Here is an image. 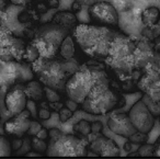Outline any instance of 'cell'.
<instances>
[{"label":"cell","instance_id":"cell-5","mask_svg":"<svg viewBox=\"0 0 160 159\" xmlns=\"http://www.w3.org/2000/svg\"><path fill=\"white\" fill-rule=\"evenodd\" d=\"M118 104V97L109 87L107 78L97 81L82 101L81 105L86 112L94 115L107 114Z\"/></svg>","mask_w":160,"mask_h":159},{"label":"cell","instance_id":"cell-32","mask_svg":"<svg viewBox=\"0 0 160 159\" xmlns=\"http://www.w3.org/2000/svg\"><path fill=\"white\" fill-rule=\"evenodd\" d=\"M41 128H42V126H41L40 123H38V122H35V121H31L30 126H29V130H28L27 133L30 135H36V133H38Z\"/></svg>","mask_w":160,"mask_h":159},{"label":"cell","instance_id":"cell-31","mask_svg":"<svg viewBox=\"0 0 160 159\" xmlns=\"http://www.w3.org/2000/svg\"><path fill=\"white\" fill-rule=\"evenodd\" d=\"M72 116V111L68 108H62L59 110V120L62 122L68 121L70 117Z\"/></svg>","mask_w":160,"mask_h":159},{"label":"cell","instance_id":"cell-4","mask_svg":"<svg viewBox=\"0 0 160 159\" xmlns=\"http://www.w3.org/2000/svg\"><path fill=\"white\" fill-rule=\"evenodd\" d=\"M69 34V30L57 23H46L38 29L32 44L38 49L40 57L54 58L62 40Z\"/></svg>","mask_w":160,"mask_h":159},{"label":"cell","instance_id":"cell-36","mask_svg":"<svg viewBox=\"0 0 160 159\" xmlns=\"http://www.w3.org/2000/svg\"><path fill=\"white\" fill-rule=\"evenodd\" d=\"M101 128H102V124H101L100 122H96V123H93L91 125V132L98 133L101 131Z\"/></svg>","mask_w":160,"mask_h":159},{"label":"cell","instance_id":"cell-8","mask_svg":"<svg viewBox=\"0 0 160 159\" xmlns=\"http://www.w3.org/2000/svg\"><path fill=\"white\" fill-rule=\"evenodd\" d=\"M128 117L136 131L144 134H148L155 125V116L150 113L142 100L137 101L132 106Z\"/></svg>","mask_w":160,"mask_h":159},{"label":"cell","instance_id":"cell-24","mask_svg":"<svg viewBox=\"0 0 160 159\" xmlns=\"http://www.w3.org/2000/svg\"><path fill=\"white\" fill-rule=\"evenodd\" d=\"M75 131H77L78 133H80L81 135H89L91 133V124L88 121L81 120L75 125Z\"/></svg>","mask_w":160,"mask_h":159},{"label":"cell","instance_id":"cell-30","mask_svg":"<svg viewBox=\"0 0 160 159\" xmlns=\"http://www.w3.org/2000/svg\"><path fill=\"white\" fill-rule=\"evenodd\" d=\"M147 134H144V133L140 132H135L134 134H132L131 136L128 137V139L133 143H142V141H145L147 139Z\"/></svg>","mask_w":160,"mask_h":159},{"label":"cell","instance_id":"cell-7","mask_svg":"<svg viewBox=\"0 0 160 159\" xmlns=\"http://www.w3.org/2000/svg\"><path fill=\"white\" fill-rule=\"evenodd\" d=\"M86 143L72 135H58L51 139L46 148V155L49 157H81L87 154Z\"/></svg>","mask_w":160,"mask_h":159},{"label":"cell","instance_id":"cell-40","mask_svg":"<svg viewBox=\"0 0 160 159\" xmlns=\"http://www.w3.org/2000/svg\"><path fill=\"white\" fill-rule=\"evenodd\" d=\"M153 155L155 156H159L160 157V139L158 141L157 145L155 146V150H153Z\"/></svg>","mask_w":160,"mask_h":159},{"label":"cell","instance_id":"cell-28","mask_svg":"<svg viewBox=\"0 0 160 159\" xmlns=\"http://www.w3.org/2000/svg\"><path fill=\"white\" fill-rule=\"evenodd\" d=\"M44 92H45V95H46V99H47V101H48V102L59 101L60 97H59V95H58V93L56 92V90L48 88V87H45Z\"/></svg>","mask_w":160,"mask_h":159},{"label":"cell","instance_id":"cell-9","mask_svg":"<svg viewBox=\"0 0 160 159\" xmlns=\"http://www.w3.org/2000/svg\"><path fill=\"white\" fill-rule=\"evenodd\" d=\"M89 13L93 20L103 24L118 25V12L116 8L105 1H100L91 5Z\"/></svg>","mask_w":160,"mask_h":159},{"label":"cell","instance_id":"cell-15","mask_svg":"<svg viewBox=\"0 0 160 159\" xmlns=\"http://www.w3.org/2000/svg\"><path fill=\"white\" fill-rule=\"evenodd\" d=\"M153 55L155 53L152 51V46L146 40L135 44V67H146L152 59Z\"/></svg>","mask_w":160,"mask_h":159},{"label":"cell","instance_id":"cell-10","mask_svg":"<svg viewBox=\"0 0 160 159\" xmlns=\"http://www.w3.org/2000/svg\"><path fill=\"white\" fill-rule=\"evenodd\" d=\"M3 102H5V106L8 114L10 116H13L16 114H19L21 111H23L27 108L28 98L23 89L16 88L7 92Z\"/></svg>","mask_w":160,"mask_h":159},{"label":"cell","instance_id":"cell-3","mask_svg":"<svg viewBox=\"0 0 160 159\" xmlns=\"http://www.w3.org/2000/svg\"><path fill=\"white\" fill-rule=\"evenodd\" d=\"M105 58L108 64L118 73H132L136 68L135 43L127 36L116 33Z\"/></svg>","mask_w":160,"mask_h":159},{"label":"cell","instance_id":"cell-6","mask_svg":"<svg viewBox=\"0 0 160 159\" xmlns=\"http://www.w3.org/2000/svg\"><path fill=\"white\" fill-rule=\"evenodd\" d=\"M103 78H107L105 73L98 69H79L68 78L64 89L69 99L76 103H82L93 85Z\"/></svg>","mask_w":160,"mask_h":159},{"label":"cell","instance_id":"cell-1","mask_svg":"<svg viewBox=\"0 0 160 159\" xmlns=\"http://www.w3.org/2000/svg\"><path fill=\"white\" fill-rule=\"evenodd\" d=\"M116 32L107 27L79 24L73 36L83 52L93 58H105Z\"/></svg>","mask_w":160,"mask_h":159},{"label":"cell","instance_id":"cell-18","mask_svg":"<svg viewBox=\"0 0 160 159\" xmlns=\"http://www.w3.org/2000/svg\"><path fill=\"white\" fill-rule=\"evenodd\" d=\"M23 91L27 95V98L33 100V101H38L43 98L44 95V90L41 87L40 82L38 81H30L28 82V85L24 87Z\"/></svg>","mask_w":160,"mask_h":159},{"label":"cell","instance_id":"cell-35","mask_svg":"<svg viewBox=\"0 0 160 159\" xmlns=\"http://www.w3.org/2000/svg\"><path fill=\"white\" fill-rule=\"evenodd\" d=\"M22 144H23V141H22V139H14V141H12L11 149H13V150H19L21 147H22Z\"/></svg>","mask_w":160,"mask_h":159},{"label":"cell","instance_id":"cell-38","mask_svg":"<svg viewBox=\"0 0 160 159\" xmlns=\"http://www.w3.org/2000/svg\"><path fill=\"white\" fill-rule=\"evenodd\" d=\"M60 134H62V132H60L59 130H56V128H52V130L48 132V136H51V138L58 136V135H60Z\"/></svg>","mask_w":160,"mask_h":159},{"label":"cell","instance_id":"cell-22","mask_svg":"<svg viewBox=\"0 0 160 159\" xmlns=\"http://www.w3.org/2000/svg\"><path fill=\"white\" fill-rule=\"evenodd\" d=\"M38 57H40V53H38V49L32 43H30L29 45H25L24 54H23V58L25 60H28L29 63H33Z\"/></svg>","mask_w":160,"mask_h":159},{"label":"cell","instance_id":"cell-2","mask_svg":"<svg viewBox=\"0 0 160 159\" xmlns=\"http://www.w3.org/2000/svg\"><path fill=\"white\" fill-rule=\"evenodd\" d=\"M33 70L45 87L54 90H62L68 78L76 71L70 63L44 57H38L33 62Z\"/></svg>","mask_w":160,"mask_h":159},{"label":"cell","instance_id":"cell-33","mask_svg":"<svg viewBox=\"0 0 160 159\" xmlns=\"http://www.w3.org/2000/svg\"><path fill=\"white\" fill-rule=\"evenodd\" d=\"M38 117L41 120H48L51 117V112L48 110H46V109H42L38 112Z\"/></svg>","mask_w":160,"mask_h":159},{"label":"cell","instance_id":"cell-43","mask_svg":"<svg viewBox=\"0 0 160 159\" xmlns=\"http://www.w3.org/2000/svg\"><path fill=\"white\" fill-rule=\"evenodd\" d=\"M72 8H73V10H75V11H79L81 7H80V3H73V6H72Z\"/></svg>","mask_w":160,"mask_h":159},{"label":"cell","instance_id":"cell-45","mask_svg":"<svg viewBox=\"0 0 160 159\" xmlns=\"http://www.w3.org/2000/svg\"><path fill=\"white\" fill-rule=\"evenodd\" d=\"M124 148H125V150H129L132 148V144L131 143H126V144H125Z\"/></svg>","mask_w":160,"mask_h":159},{"label":"cell","instance_id":"cell-44","mask_svg":"<svg viewBox=\"0 0 160 159\" xmlns=\"http://www.w3.org/2000/svg\"><path fill=\"white\" fill-rule=\"evenodd\" d=\"M51 6L52 7H58V1L57 0H51Z\"/></svg>","mask_w":160,"mask_h":159},{"label":"cell","instance_id":"cell-13","mask_svg":"<svg viewBox=\"0 0 160 159\" xmlns=\"http://www.w3.org/2000/svg\"><path fill=\"white\" fill-rule=\"evenodd\" d=\"M91 149L97 154V156L115 157L120 155V149L112 139L104 136H99L92 141Z\"/></svg>","mask_w":160,"mask_h":159},{"label":"cell","instance_id":"cell-17","mask_svg":"<svg viewBox=\"0 0 160 159\" xmlns=\"http://www.w3.org/2000/svg\"><path fill=\"white\" fill-rule=\"evenodd\" d=\"M142 22L145 25H153L159 23L160 21V11L156 7H148L145 10H142Z\"/></svg>","mask_w":160,"mask_h":159},{"label":"cell","instance_id":"cell-34","mask_svg":"<svg viewBox=\"0 0 160 159\" xmlns=\"http://www.w3.org/2000/svg\"><path fill=\"white\" fill-rule=\"evenodd\" d=\"M47 136H48V132H47L45 128H41V130L36 133V137L42 139V141H45V139L47 138Z\"/></svg>","mask_w":160,"mask_h":159},{"label":"cell","instance_id":"cell-11","mask_svg":"<svg viewBox=\"0 0 160 159\" xmlns=\"http://www.w3.org/2000/svg\"><path fill=\"white\" fill-rule=\"evenodd\" d=\"M30 110H23L19 114L13 115L12 119L6 122L5 124V131L6 133L10 135H16V136H22L28 132L30 126Z\"/></svg>","mask_w":160,"mask_h":159},{"label":"cell","instance_id":"cell-41","mask_svg":"<svg viewBox=\"0 0 160 159\" xmlns=\"http://www.w3.org/2000/svg\"><path fill=\"white\" fill-rule=\"evenodd\" d=\"M12 3H16V5H20V6H24L29 3V0H11Z\"/></svg>","mask_w":160,"mask_h":159},{"label":"cell","instance_id":"cell-23","mask_svg":"<svg viewBox=\"0 0 160 159\" xmlns=\"http://www.w3.org/2000/svg\"><path fill=\"white\" fill-rule=\"evenodd\" d=\"M160 35V24L153 25H146L142 30V36H144L146 40H152L155 38H158Z\"/></svg>","mask_w":160,"mask_h":159},{"label":"cell","instance_id":"cell-25","mask_svg":"<svg viewBox=\"0 0 160 159\" xmlns=\"http://www.w3.org/2000/svg\"><path fill=\"white\" fill-rule=\"evenodd\" d=\"M11 154V145L6 137L0 136V157H7Z\"/></svg>","mask_w":160,"mask_h":159},{"label":"cell","instance_id":"cell-20","mask_svg":"<svg viewBox=\"0 0 160 159\" xmlns=\"http://www.w3.org/2000/svg\"><path fill=\"white\" fill-rule=\"evenodd\" d=\"M145 95H147L151 100L160 101V78L155 79L145 88Z\"/></svg>","mask_w":160,"mask_h":159},{"label":"cell","instance_id":"cell-27","mask_svg":"<svg viewBox=\"0 0 160 159\" xmlns=\"http://www.w3.org/2000/svg\"><path fill=\"white\" fill-rule=\"evenodd\" d=\"M153 150H155V145H150V144H145V145L140 146L138 149V154L142 157H149L153 156Z\"/></svg>","mask_w":160,"mask_h":159},{"label":"cell","instance_id":"cell-29","mask_svg":"<svg viewBox=\"0 0 160 159\" xmlns=\"http://www.w3.org/2000/svg\"><path fill=\"white\" fill-rule=\"evenodd\" d=\"M116 3H118L120 11L122 12H127L133 7V3H132L131 0H116Z\"/></svg>","mask_w":160,"mask_h":159},{"label":"cell","instance_id":"cell-26","mask_svg":"<svg viewBox=\"0 0 160 159\" xmlns=\"http://www.w3.org/2000/svg\"><path fill=\"white\" fill-rule=\"evenodd\" d=\"M32 148H33L36 152H38V154H43V152L46 151L47 146L44 141H42V139L36 137V138H33V141H32Z\"/></svg>","mask_w":160,"mask_h":159},{"label":"cell","instance_id":"cell-37","mask_svg":"<svg viewBox=\"0 0 160 159\" xmlns=\"http://www.w3.org/2000/svg\"><path fill=\"white\" fill-rule=\"evenodd\" d=\"M49 106H51L52 109H54V110L59 111L60 109L62 108V104L60 103L59 101H56V102H49Z\"/></svg>","mask_w":160,"mask_h":159},{"label":"cell","instance_id":"cell-21","mask_svg":"<svg viewBox=\"0 0 160 159\" xmlns=\"http://www.w3.org/2000/svg\"><path fill=\"white\" fill-rule=\"evenodd\" d=\"M142 102L146 104V106L148 108V110L150 111V113L153 116H160V101H155L151 100L147 95H144L142 98Z\"/></svg>","mask_w":160,"mask_h":159},{"label":"cell","instance_id":"cell-19","mask_svg":"<svg viewBox=\"0 0 160 159\" xmlns=\"http://www.w3.org/2000/svg\"><path fill=\"white\" fill-rule=\"evenodd\" d=\"M58 51L60 52V55L64 59H71L75 55V44H73L72 38L67 35L62 40Z\"/></svg>","mask_w":160,"mask_h":159},{"label":"cell","instance_id":"cell-12","mask_svg":"<svg viewBox=\"0 0 160 159\" xmlns=\"http://www.w3.org/2000/svg\"><path fill=\"white\" fill-rule=\"evenodd\" d=\"M108 126L111 132L123 137H129L132 134L137 132L132 124L128 115L124 114V113L112 115L108 121Z\"/></svg>","mask_w":160,"mask_h":159},{"label":"cell","instance_id":"cell-14","mask_svg":"<svg viewBox=\"0 0 160 159\" xmlns=\"http://www.w3.org/2000/svg\"><path fill=\"white\" fill-rule=\"evenodd\" d=\"M16 36L9 29L0 27V59L9 62L13 59V45Z\"/></svg>","mask_w":160,"mask_h":159},{"label":"cell","instance_id":"cell-16","mask_svg":"<svg viewBox=\"0 0 160 159\" xmlns=\"http://www.w3.org/2000/svg\"><path fill=\"white\" fill-rule=\"evenodd\" d=\"M53 22L57 23V24L62 25V27L66 28V29L70 30L71 28H73L77 23V18L72 12L69 11H62L58 12L54 16Z\"/></svg>","mask_w":160,"mask_h":159},{"label":"cell","instance_id":"cell-39","mask_svg":"<svg viewBox=\"0 0 160 159\" xmlns=\"http://www.w3.org/2000/svg\"><path fill=\"white\" fill-rule=\"evenodd\" d=\"M77 104H78V103H76V102H75V101H72V100H70V101L67 102V105H68V109H70L71 111L76 110V108H77Z\"/></svg>","mask_w":160,"mask_h":159},{"label":"cell","instance_id":"cell-46","mask_svg":"<svg viewBox=\"0 0 160 159\" xmlns=\"http://www.w3.org/2000/svg\"><path fill=\"white\" fill-rule=\"evenodd\" d=\"M28 156H41V154H35V152H30V154H28Z\"/></svg>","mask_w":160,"mask_h":159},{"label":"cell","instance_id":"cell-42","mask_svg":"<svg viewBox=\"0 0 160 159\" xmlns=\"http://www.w3.org/2000/svg\"><path fill=\"white\" fill-rule=\"evenodd\" d=\"M82 3H86V5H93V3H97V0H82Z\"/></svg>","mask_w":160,"mask_h":159}]
</instances>
